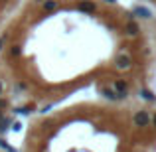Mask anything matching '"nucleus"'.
I'll list each match as a JSON object with an SVG mask.
<instances>
[{
  "label": "nucleus",
  "mask_w": 156,
  "mask_h": 152,
  "mask_svg": "<svg viewBox=\"0 0 156 152\" xmlns=\"http://www.w3.org/2000/svg\"><path fill=\"white\" fill-rule=\"evenodd\" d=\"M18 107H16L14 93L10 89L6 75L0 67V140L14 129L16 118H18Z\"/></svg>",
  "instance_id": "7ed1b4c3"
},
{
  "label": "nucleus",
  "mask_w": 156,
  "mask_h": 152,
  "mask_svg": "<svg viewBox=\"0 0 156 152\" xmlns=\"http://www.w3.org/2000/svg\"><path fill=\"white\" fill-rule=\"evenodd\" d=\"M0 152H14V150H12L10 146H6V144H4L2 140H0Z\"/></svg>",
  "instance_id": "423d86ee"
},
{
  "label": "nucleus",
  "mask_w": 156,
  "mask_h": 152,
  "mask_svg": "<svg viewBox=\"0 0 156 152\" xmlns=\"http://www.w3.org/2000/svg\"><path fill=\"white\" fill-rule=\"evenodd\" d=\"M142 101L83 95L30 113L14 152H136Z\"/></svg>",
  "instance_id": "f03ea898"
},
{
  "label": "nucleus",
  "mask_w": 156,
  "mask_h": 152,
  "mask_svg": "<svg viewBox=\"0 0 156 152\" xmlns=\"http://www.w3.org/2000/svg\"><path fill=\"white\" fill-rule=\"evenodd\" d=\"M20 2H22V0H0V28H2L4 22L12 16V12L18 8Z\"/></svg>",
  "instance_id": "20e7f679"
},
{
  "label": "nucleus",
  "mask_w": 156,
  "mask_h": 152,
  "mask_svg": "<svg viewBox=\"0 0 156 152\" xmlns=\"http://www.w3.org/2000/svg\"><path fill=\"white\" fill-rule=\"evenodd\" d=\"M133 2H136V4H140V6H148V8H156V0H133Z\"/></svg>",
  "instance_id": "39448f33"
},
{
  "label": "nucleus",
  "mask_w": 156,
  "mask_h": 152,
  "mask_svg": "<svg viewBox=\"0 0 156 152\" xmlns=\"http://www.w3.org/2000/svg\"><path fill=\"white\" fill-rule=\"evenodd\" d=\"M20 115L73 97L140 99L156 75V20L129 0H22L0 28Z\"/></svg>",
  "instance_id": "f257e3e1"
}]
</instances>
